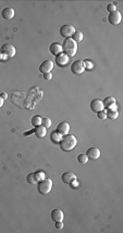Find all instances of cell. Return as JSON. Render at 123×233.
<instances>
[{
    "label": "cell",
    "mask_w": 123,
    "mask_h": 233,
    "mask_svg": "<svg viewBox=\"0 0 123 233\" xmlns=\"http://www.w3.org/2000/svg\"><path fill=\"white\" fill-rule=\"evenodd\" d=\"M77 140L75 138L74 134H65V136L62 137V139L59 142V145H60V148L64 152H70L71 150L76 147Z\"/></svg>",
    "instance_id": "6da1fadb"
},
{
    "label": "cell",
    "mask_w": 123,
    "mask_h": 233,
    "mask_svg": "<svg viewBox=\"0 0 123 233\" xmlns=\"http://www.w3.org/2000/svg\"><path fill=\"white\" fill-rule=\"evenodd\" d=\"M62 50L64 51L63 53L67 54L69 58L70 56L72 58V56H75V53L77 51V43L72 38H65L62 42Z\"/></svg>",
    "instance_id": "7a4b0ae2"
},
{
    "label": "cell",
    "mask_w": 123,
    "mask_h": 233,
    "mask_svg": "<svg viewBox=\"0 0 123 233\" xmlns=\"http://www.w3.org/2000/svg\"><path fill=\"white\" fill-rule=\"evenodd\" d=\"M52 187H54V182L50 178L45 177L44 179H42L40 181L37 182V190L40 194L43 195H46L51 191Z\"/></svg>",
    "instance_id": "3957f363"
},
{
    "label": "cell",
    "mask_w": 123,
    "mask_h": 233,
    "mask_svg": "<svg viewBox=\"0 0 123 233\" xmlns=\"http://www.w3.org/2000/svg\"><path fill=\"white\" fill-rule=\"evenodd\" d=\"M0 53L3 58L6 59H11L15 56L17 53V50H15V47L11 43H4V45L1 46L0 48Z\"/></svg>",
    "instance_id": "277c9868"
},
{
    "label": "cell",
    "mask_w": 123,
    "mask_h": 233,
    "mask_svg": "<svg viewBox=\"0 0 123 233\" xmlns=\"http://www.w3.org/2000/svg\"><path fill=\"white\" fill-rule=\"evenodd\" d=\"M85 70V66L82 60H76L71 64V72L75 75H81Z\"/></svg>",
    "instance_id": "5b68a950"
},
{
    "label": "cell",
    "mask_w": 123,
    "mask_h": 233,
    "mask_svg": "<svg viewBox=\"0 0 123 233\" xmlns=\"http://www.w3.org/2000/svg\"><path fill=\"white\" fill-rule=\"evenodd\" d=\"M74 33H75V28L72 25H69V24L63 25L60 28V35L64 38H71Z\"/></svg>",
    "instance_id": "8992f818"
},
{
    "label": "cell",
    "mask_w": 123,
    "mask_h": 233,
    "mask_svg": "<svg viewBox=\"0 0 123 233\" xmlns=\"http://www.w3.org/2000/svg\"><path fill=\"white\" fill-rule=\"evenodd\" d=\"M122 21V15L119 11H115V12L109 13L108 15V22L112 25H118Z\"/></svg>",
    "instance_id": "52a82bcc"
},
{
    "label": "cell",
    "mask_w": 123,
    "mask_h": 233,
    "mask_svg": "<svg viewBox=\"0 0 123 233\" xmlns=\"http://www.w3.org/2000/svg\"><path fill=\"white\" fill-rule=\"evenodd\" d=\"M86 156L90 161H96L100 157V150L98 148H90L86 151Z\"/></svg>",
    "instance_id": "ba28073f"
},
{
    "label": "cell",
    "mask_w": 123,
    "mask_h": 233,
    "mask_svg": "<svg viewBox=\"0 0 123 233\" xmlns=\"http://www.w3.org/2000/svg\"><path fill=\"white\" fill-rule=\"evenodd\" d=\"M54 62L51 60H45L44 62L39 65V70L43 74H46V73H50L54 68Z\"/></svg>",
    "instance_id": "9c48e42d"
},
{
    "label": "cell",
    "mask_w": 123,
    "mask_h": 233,
    "mask_svg": "<svg viewBox=\"0 0 123 233\" xmlns=\"http://www.w3.org/2000/svg\"><path fill=\"white\" fill-rule=\"evenodd\" d=\"M69 56H67L65 53H60L58 54V56H56V59H54V62L58 66H60V67H63V66H65L68 63H69Z\"/></svg>",
    "instance_id": "30bf717a"
},
{
    "label": "cell",
    "mask_w": 123,
    "mask_h": 233,
    "mask_svg": "<svg viewBox=\"0 0 123 233\" xmlns=\"http://www.w3.org/2000/svg\"><path fill=\"white\" fill-rule=\"evenodd\" d=\"M104 107L107 109H117V103H115V99L113 97H106L102 101Z\"/></svg>",
    "instance_id": "8fae6325"
},
{
    "label": "cell",
    "mask_w": 123,
    "mask_h": 233,
    "mask_svg": "<svg viewBox=\"0 0 123 233\" xmlns=\"http://www.w3.org/2000/svg\"><path fill=\"white\" fill-rule=\"evenodd\" d=\"M61 180H62L64 183L71 184L72 182L76 180V175H75L74 172H71V171H67V172L62 173V176H61Z\"/></svg>",
    "instance_id": "7c38bea8"
},
{
    "label": "cell",
    "mask_w": 123,
    "mask_h": 233,
    "mask_svg": "<svg viewBox=\"0 0 123 233\" xmlns=\"http://www.w3.org/2000/svg\"><path fill=\"white\" fill-rule=\"evenodd\" d=\"M57 132H59V133L61 134V136H65V134H68L69 133V131H70V125L68 124L67 122H62V123H60V124L57 126V130H56Z\"/></svg>",
    "instance_id": "4fadbf2b"
},
{
    "label": "cell",
    "mask_w": 123,
    "mask_h": 233,
    "mask_svg": "<svg viewBox=\"0 0 123 233\" xmlns=\"http://www.w3.org/2000/svg\"><path fill=\"white\" fill-rule=\"evenodd\" d=\"M90 109H92L93 112L97 113V112H100L105 109L104 104H102V101L99 99H94L92 102H90Z\"/></svg>",
    "instance_id": "5bb4252c"
},
{
    "label": "cell",
    "mask_w": 123,
    "mask_h": 233,
    "mask_svg": "<svg viewBox=\"0 0 123 233\" xmlns=\"http://www.w3.org/2000/svg\"><path fill=\"white\" fill-rule=\"evenodd\" d=\"M49 51L51 54H54V56H57L58 54L62 53L63 50H62V46L60 45V43L58 42H54L51 43V45L49 46Z\"/></svg>",
    "instance_id": "9a60e30c"
},
{
    "label": "cell",
    "mask_w": 123,
    "mask_h": 233,
    "mask_svg": "<svg viewBox=\"0 0 123 233\" xmlns=\"http://www.w3.org/2000/svg\"><path fill=\"white\" fill-rule=\"evenodd\" d=\"M50 216H51L52 220H54V222H57V221H63L64 215H63V211H61V209H54V211H51V214H50Z\"/></svg>",
    "instance_id": "2e32d148"
},
{
    "label": "cell",
    "mask_w": 123,
    "mask_h": 233,
    "mask_svg": "<svg viewBox=\"0 0 123 233\" xmlns=\"http://www.w3.org/2000/svg\"><path fill=\"white\" fill-rule=\"evenodd\" d=\"M1 17H3L4 20L13 19V17H14V10H13L12 8H10V7L4 8L3 10L1 11Z\"/></svg>",
    "instance_id": "e0dca14e"
},
{
    "label": "cell",
    "mask_w": 123,
    "mask_h": 233,
    "mask_svg": "<svg viewBox=\"0 0 123 233\" xmlns=\"http://www.w3.org/2000/svg\"><path fill=\"white\" fill-rule=\"evenodd\" d=\"M34 133L38 137V138H45V136L47 134V129L44 126H36L34 129Z\"/></svg>",
    "instance_id": "ac0fdd59"
},
{
    "label": "cell",
    "mask_w": 123,
    "mask_h": 233,
    "mask_svg": "<svg viewBox=\"0 0 123 233\" xmlns=\"http://www.w3.org/2000/svg\"><path fill=\"white\" fill-rule=\"evenodd\" d=\"M106 115L107 118H109V119H115L119 116V112H118V109H113V111L112 109H107Z\"/></svg>",
    "instance_id": "d6986e66"
},
{
    "label": "cell",
    "mask_w": 123,
    "mask_h": 233,
    "mask_svg": "<svg viewBox=\"0 0 123 233\" xmlns=\"http://www.w3.org/2000/svg\"><path fill=\"white\" fill-rule=\"evenodd\" d=\"M50 139H51V141L54 143H59L60 142V140L62 139V136H61L59 132L57 131H52L51 134H50Z\"/></svg>",
    "instance_id": "ffe728a7"
},
{
    "label": "cell",
    "mask_w": 123,
    "mask_h": 233,
    "mask_svg": "<svg viewBox=\"0 0 123 233\" xmlns=\"http://www.w3.org/2000/svg\"><path fill=\"white\" fill-rule=\"evenodd\" d=\"M72 39L74 40L75 42H81L82 40H83V33L82 32H79V31H75V33L72 35Z\"/></svg>",
    "instance_id": "44dd1931"
},
{
    "label": "cell",
    "mask_w": 123,
    "mask_h": 233,
    "mask_svg": "<svg viewBox=\"0 0 123 233\" xmlns=\"http://www.w3.org/2000/svg\"><path fill=\"white\" fill-rule=\"evenodd\" d=\"M26 181L28 182L29 184H37V179H36V176H35V172H31L27 175L26 177Z\"/></svg>",
    "instance_id": "7402d4cb"
},
{
    "label": "cell",
    "mask_w": 123,
    "mask_h": 233,
    "mask_svg": "<svg viewBox=\"0 0 123 233\" xmlns=\"http://www.w3.org/2000/svg\"><path fill=\"white\" fill-rule=\"evenodd\" d=\"M42 119H43V118L40 117L39 115L33 116V118H32V125H33L34 127L40 126V125H42Z\"/></svg>",
    "instance_id": "603a6c76"
},
{
    "label": "cell",
    "mask_w": 123,
    "mask_h": 233,
    "mask_svg": "<svg viewBox=\"0 0 123 233\" xmlns=\"http://www.w3.org/2000/svg\"><path fill=\"white\" fill-rule=\"evenodd\" d=\"M42 126H44L45 128H49L51 127V119H50L49 117H45L42 119Z\"/></svg>",
    "instance_id": "cb8c5ba5"
},
{
    "label": "cell",
    "mask_w": 123,
    "mask_h": 233,
    "mask_svg": "<svg viewBox=\"0 0 123 233\" xmlns=\"http://www.w3.org/2000/svg\"><path fill=\"white\" fill-rule=\"evenodd\" d=\"M77 162L81 164H85L88 162V157L86 156V154H79V156H77Z\"/></svg>",
    "instance_id": "d4e9b609"
},
{
    "label": "cell",
    "mask_w": 123,
    "mask_h": 233,
    "mask_svg": "<svg viewBox=\"0 0 123 233\" xmlns=\"http://www.w3.org/2000/svg\"><path fill=\"white\" fill-rule=\"evenodd\" d=\"M35 176H36V179H37V181H40L42 179H44L46 176H45V172H43L42 170H38L35 172Z\"/></svg>",
    "instance_id": "484cf974"
},
{
    "label": "cell",
    "mask_w": 123,
    "mask_h": 233,
    "mask_svg": "<svg viewBox=\"0 0 123 233\" xmlns=\"http://www.w3.org/2000/svg\"><path fill=\"white\" fill-rule=\"evenodd\" d=\"M97 117L99 118V119H106L107 118V115H106V111H100V112H97Z\"/></svg>",
    "instance_id": "4316f807"
},
{
    "label": "cell",
    "mask_w": 123,
    "mask_h": 233,
    "mask_svg": "<svg viewBox=\"0 0 123 233\" xmlns=\"http://www.w3.org/2000/svg\"><path fill=\"white\" fill-rule=\"evenodd\" d=\"M83 63H84V66H85V70L86 68H87V70H92V68L94 67V66H93V63L88 60H84Z\"/></svg>",
    "instance_id": "83f0119b"
},
{
    "label": "cell",
    "mask_w": 123,
    "mask_h": 233,
    "mask_svg": "<svg viewBox=\"0 0 123 233\" xmlns=\"http://www.w3.org/2000/svg\"><path fill=\"white\" fill-rule=\"evenodd\" d=\"M107 10L109 11V12H115V11H117V7H115V3H110L108 4V7H107Z\"/></svg>",
    "instance_id": "f1b7e54d"
},
{
    "label": "cell",
    "mask_w": 123,
    "mask_h": 233,
    "mask_svg": "<svg viewBox=\"0 0 123 233\" xmlns=\"http://www.w3.org/2000/svg\"><path fill=\"white\" fill-rule=\"evenodd\" d=\"M62 228H63V222H62V221H57V222H56V229L61 230Z\"/></svg>",
    "instance_id": "f546056e"
},
{
    "label": "cell",
    "mask_w": 123,
    "mask_h": 233,
    "mask_svg": "<svg viewBox=\"0 0 123 233\" xmlns=\"http://www.w3.org/2000/svg\"><path fill=\"white\" fill-rule=\"evenodd\" d=\"M44 78L46 79V80H50V79L52 78V74L51 73H46V74H44Z\"/></svg>",
    "instance_id": "4dcf8cb0"
},
{
    "label": "cell",
    "mask_w": 123,
    "mask_h": 233,
    "mask_svg": "<svg viewBox=\"0 0 123 233\" xmlns=\"http://www.w3.org/2000/svg\"><path fill=\"white\" fill-rule=\"evenodd\" d=\"M70 186H71V187H72V188H73V189H76L77 187H79V182H77V180H75V181H73V182H72V183L70 184Z\"/></svg>",
    "instance_id": "1f68e13d"
},
{
    "label": "cell",
    "mask_w": 123,
    "mask_h": 233,
    "mask_svg": "<svg viewBox=\"0 0 123 233\" xmlns=\"http://www.w3.org/2000/svg\"><path fill=\"white\" fill-rule=\"evenodd\" d=\"M0 97H1L3 100H6L7 98H8V93H7V92H1V95H0Z\"/></svg>",
    "instance_id": "d6a6232c"
},
{
    "label": "cell",
    "mask_w": 123,
    "mask_h": 233,
    "mask_svg": "<svg viewBox=\"0 0 123 233\" xmlns=\"http://www.w3.org/2000/svg\"><path fill=\"white\" fill-rule=\"evenodd\" d=\"M3 102H4V100L2 99L1 97H0V109H1V107L3 106Z\"/></svg>",
    "instance_id": "836d02e7"
},
{
    "label": "cell",
    "mask_w": 123,
    "mask_h": 233,
    "mask_svg": "<svg viewBox=\"0 0 123 233\" xmlns=\"http://www.w3.org/2000/svg\"><path fill=\"white\" fill-rule=\"evenodd\" d=\"M1 56H1V53H0V60H1Z\"/></svg>",
    "instance_id": "e575fe53"
}]
</instances>
